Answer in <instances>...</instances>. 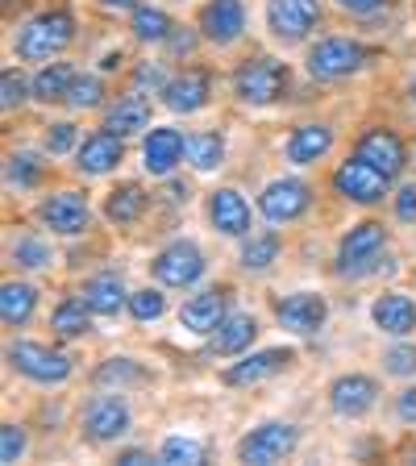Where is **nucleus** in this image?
I'll return each instance as SVG.
<instances>
[{"instance_id": "obj_1", "label": "nucleus", "mask_w": 416, "mask_h": 466, "mask_svg": "<svg viewBox=\"0 0 416 466\" xmlns=\"http://www.w3.org/2000/svg\"><path fill=\"white\" fill-rule=\"evenodd\" d=\"M71 38H76V17L67 9H46L17 29V58L46 63V58L63 55L71 46Z\"/></svg>"}, {"instance_id": "obj_2", "label": "nucleus", "mask_w": 416, "mask_h": 466, "mask_svg": "<svg viewBox=\"0 0 416 466\" xmlns=\"http://www.w3.org/2000/svg\"><path fill=\"white\" fill-rule=\"evenodd\" d=\"M233 92L242 105H275L288 92V67L275 58H246L242 67L233 71Z\"/></svg>"}, {"instance_id": "obj_3", "label": "nucleus", "mask_w": 416, "mask_h": 466, "mask_svg": "<svg viewBox=\"0 0 416 466\" xmlns=\"http://www.w3.org/2000/svg\"><path fill=\"white\" fill-rule=\"evenodd\" d=\"M296 450V425L288 420H267V425L250 429V433L238 441V458L250 466H271Z\"/></svg>"}, {"instance_id": "obj_4", "label": "nucleus", "mask_w": 416, "mask_h": 466, "mask_svg": "<svg viewBox=\"0 0 416 466\" xmlns=\"http://www.w3.org/2000/svg\"><path fill=\"white\" fill-rule=\"evenodd\" d=\"M9 362L17 375L34 379V383H63L71 375V359L63 350L38 346V341H13L9 346Z\"/></svg>"}, {"instance_id": "obj_5", "label": "nucleus", "mask_w": 416, "mask_h": 466, "mask_svg": "<svg viewBox=\"0 0 416 466\" xmlns=\"http://www.w3.org/2000/svg\"><path fill=\"white\" fill-rule=\"evenodd\" d=\"M383 242H388L383 225H375V221L354 225L338 246V271L341 275H367L379 262V254H383Z\"/></svg>"}, {"instance_id": "obj_6", "label": "nucleus", "mask_w": 416, "mask_h": 466, "mask_svg": "<svg viewBox=\"0 0 416 466\" xmlns=\"http://www.w3.org/2000/svg\"><path fill=\"white\" fill-rule=\"evenodd\" d=\"M388 184H391L388 175L375 171L370 163H362L359 155L346 158V163L333 171V192L346 196V200H354V204H379L383 196H388Z\"/></svg>"}, {"instance_id": "obj_7", "label": "nucleus", "mask_w": 416, "mask_h": 466, "mask_svg": "<svg viewBox=\"0 0 416 466\" xmlns=\"http://www.w3.org/2000/svg\"><path fill=\"white\" fill-rule=\"evenodd\" d=\"M309 204H312V187L304 179H271L259 196V213L271 225H288L309 213Z\"/></svg>"}, {"instance_id": "obj_8", "label": "nucleus", "mask_w": 416, "mask_h": 466, "mask_svg": "<svg viewBox=\"0 0 416 466\" xmlns=\"http://www.w3.org/2000/svg\"><path fill=\"white\" fill-rule=\"evenodd\" d=\"M367 63V50L350 38H325L312 46L309 55V76L312 79H346Z\"/></svg>"}, {"instance_id": "obj_9", "label": "nucleus", "mask_w": 416, "mask_h": 466, "mask_svg": "<svg viewBox=\"0 0 416 466\" xmlns=\"http://www.w3.org/2000/svg\"><path fill=\"white\" fill-rule=\"evenodd\" d=\"M325 317H330V304H325V296H317V291H291V296H283V300L275 304V320H279L288 333H296V338L320 333Z\"/></svg>"}, {"instance_id": "obj_10", "label": "nucleus", "mask_w": 416, "mask_h": 466, "mask_svg": "<svg viewBox=\"0 0 416 466\" xmlns=\"http://www.w3.org/2000/svg\"><path fill=\"white\" fill-rule=\"evenodd\" d=\"M204 275V254L196 242H171L155 254V279L163 288H192Z\"/></svg>"}, {"instance_id": "obj_11", "label": "nucleus", "mask_w": 416, "mask_h": 466, "mask_svg": "<svg viewBox=\"0 0 416 466\" xmlns=\"http://www.w3.org/2000/svg\"><path fill=\"white\" fill-rule=\"evenodd\" d=\"M320 17L317 0H267V29L279 42H300Z\"/></svg>"}, {"instance_id": "obj_12", "label": "nucleus", "mask_w": 416, "mask_h": 466, "mask_svg": "<svg viewBox=\"0 0 416 466\" xmlns=\"http://www.w3.org/2000/svg\"><path fill=\"white\" fill-rule=\"evenodd\" d=\"M379 400V383L370 375H341L330 383V408L338 417H367Z\"/></svg>"}, {"instance_id": "obj_13", "label": "nucleus", "mask_w": 416, "mask_h": 466, "mask_svg": "<svg viewBox=\"0 0 416 466\" xmlns=\"http://www.w3.org/2000/svg\"><path fill=\"white\" fill-rule=\"evenodd\" d=\"M291 362H296V354L283 346L275 350H259V354H246L242 362H233L229 370H225V383L229 388H254V383H262V379L279 375V370H288Z\"/></svg>"}, {"instance_id": "obj_14", "label": "nucleus", "mask_w": 416, "mask_h": 466, "mask_svg": "<svg viewBox=\"0 0 416 466\" xmlns=\"http://www.w3.org/2000/svg\"><path fill=\"white\" fill-rule=\"evenodd\" d=\"M184 155H188V142H184V134L171 129V126H155L150 134H146V142H142V163H146V171L155 175V179H167Z\"/></svg>"}, {"instance_id": "obj_15", "label": "nucleus", "mask_w": 416, "mask_h": 466, "mask_svg": "<svg viewBox=\"0 0 416 466\" xmlns=\"http://www.w3.org/2000/svg\"><path fill=\"white\" fill-rule=\"evenodd\" d=\"M84 433L92 441H117L129 433V408L121 396H96L84 412Z\"/></svg>"}, {"instance_id": "obj_16", "label": "nucleus", "mask_w": 416, "mask_h": 466, "mask_svg": "<svg viewBox=\"0 0 416 466\" xmlns=\"http://www.w3.org/2000/svg\"><path fill=\"white\" fill-rule=\"evenodd\" d=\"M38 217L46 221V229L63 233V238H76V233L87 229V217L92 213H87V200L79 192H55L42 200Z\"/></svg>"}, {"instance_id": "obj_17", "label": "nucleus", "mask_w": 416, "mask_h": 466, "mask_svg": "<svg viewBox=\"0 0 416 466\" xmlns=\"http://www.w3.org/2000/svg\"><path fill=\"white\" fill-rule=\"evenodd\" d=\"M208 92H213V79H208V71L192 67V71H179L175 79H167L163 87V105L171 108V113H200L204 105H208Z\"/></svg>"}, {"instance_id": "obj_18", "label": "nucleus", "mask_w": 416, "mask_h": 466, "mask_svg": "<svg viewBox=\"0 0 416 466\" xmlns=\"http://www.w3.org/2000/svg\"><path fill=\"white\" fill-rule=\"evenodd\" d=\"M246 29V9L242 0H213V5H204L200 13V34L213 46H229V42L242 38Z\"/></svg>"}, {"instance_id": "obj_19", "label": "nucleus", "mask_w": 416, "mask_h": 466, "mask_svg": "<svg viewBox=\"0 0 416 466\" xmlns=\"http://www.w3.org/2000/svg\"><path fill=\"white\" fill-rule=\"evenodd\" d=\"M359 158L362 163H370L375 171H383L388 179H396L400 171H404V142H400L391 129H383V126H375V129H367L362 134V142H359Z\"/></svg>"}, {"instance_id": "obj_20", "label": "nucleus", "mask_w": 416, "mask_h": 466, "mask_svg": "<svg viewBox=\"0 0 416 466\" xmlns=\"http://www.w3.org/2000/svg\"><path fill=\"white\" fill-rule=\"evenodd\" d=\"M208 221L225 238H246L250 233V204H246L242 192H233V187H217L208 196Z\"/></svg>"}, {"instance_id": "obj_21", "label": "nucleus", "mask_w": 416, "mask_h": 466, "mask_svg": "<svg viewBox=\"0 0 416 466\" xmlns=\"http://www.w3.org/2000/svg\"><path fill=\"white\" fill-rule=\"evenodd\" d=\"M121 158H126V146H121V137H117L113 129H100V134L84 137L76 150V167L84 175H108Z\"/></svg>"}, {"instance_id": "obj_22", "label": "nucleus", "mask_w": 416, "mask_h": 466, "mask_svg": "<svg viewBox=\"0 0 416 466\" xmlns=\"http://www.w3.org/2000/svg\"><path fill=\"white\" fill-rule=\"evenodd\" d=\"M225 317H229V312H225V291H217V288L192 296V300L179 309V325L192 329V333H200V338H213V329Z\"/></svg>"}, {"instance_id": "obj_23", "label": "nucleus", "mask_w": 416, "mask_h": 466, "mask_svg": "<svg viewBox=\"0 0 416 466\" xmlns=\"http://www.w3.org/2000/svg\"><path fill=\"white\" fill-rule=\"evenodd\" d=\"M370 317H375V325L383 333H391V338H408V333L416 329V304L404 291H383L375 300V309H370Z\"/></svg>"}, {"instance_id": "obj_24", "label": "nucleus", "mask_w": 416, "mask_h": 466, "mask_svg": "<svg viewBox=\"0 0 416 466\" xmlns=\"http://www.w3.org/2000/svg\"><path fill=\"white\" fill-rule=\"evenodd\" d=\"M254 338H259V320H254L250 312H233V317H225L221 325L213 329V354L233 359V354L250 350Z\"/></svg>"}, {"instance_id": "obj_25", "label": "nucleus", "mask_w": 416, "mask_h": 466, "mask_svg": "<svg viewBox=\"0 0 416 466\" xmlns=\"http://www.w3.org/2000/svg\"><path fill=\"white\" fill-rule=\"evenodd\" d=\"M84 300L96 317H117L121 309H129V291L113 271H105V275H96V279L84 283Z\"/></svg>"}, {"instance_id": "obj_26", "label": "nucleus", "mask_w": 416, "mask_h": 466, "mask_svg": "<svg viewBox=\"0 0 416 466\" xmlns=\"http://www.w3.org/2000/svg\"><path fill=\"white\" fill-rule=\"evenodd\" d=\"M330 150H333V129L330 126H300L296 134L288 137V158L296 167L320 163Z\"/></svg>"}, {"instance_id": "obj_27", "label": "nucleus", "mask_w": 416, "mask_h": 466, "mask_svg": "<svg viewBox=\"0 0 416 466\" xmlns=\"http://www.w3.org/2000/svg\"><path fill=\"white\" fill-rule=\"evenodd\" d=\"M146 126H150V105H146V96H137V92L121 96L113 108H108V116H105V129H113L117 137L142 134Z\"/></svg>"}, {"instance_id": "obj_28", "label": "nucleus", "mask_w": 416, "mask_h": 466, "mask_svg": "<svg viewBox=\"0 0 416 466\" xmlns=\"http://www.w3.org/2000/svg\"><path fill=\"white\" fill-rule=\"evenodd\" d=\"M34 309H38V288L34 283H5L0 288V317H5V325L9 329H17V325H25L29 317H34Z\"/></svg>"}, {"instance_id": "obj_29", "label": "nucleus", "mask_w": 416, "mask_h": 466, "mask_svg": "<svg viewBox=\"0 0 416 466\" xmlns=\"http://www.w3.org/2000/svg\"><path fill=\"white\" fill-rule=\"evenodd\" d=\"M71 79H76V71L67 67V63H46V67L34 76V100H42V105H58V100H67L71 92Z\"/></svg>"}, {"instance_id": "obj_30", "label": "nucleus", "mask_w": 416, "mask_h": 466, "mask_svg": "<svg viewBox=\"0 0 416 466\" xmlns=\"http://www.w3.org/2000/svg\"><path fill=\"white\" fill-rule=\"evenodd\" d=\"M142 213H146V192L137 184H121V187H113V192H108L105 217L113 225H134Z\"/></svg>"}, {"instance_id": "obj_31", "label": "nucleus", "mask_w": 416, "mask_h": 466, "mask_svg": "<svg viewBox=\"0 0 416 466\" xmlns=\"http://www.w3.org/2000/svg\"><path fill=\"white\" fill-rule=\"evenodd\" d=\"M92 317H96V312L87 309V300H79V296H67V300L55 309L50 325H55L58 338H84V333L92 329Z\"/></svg>"}, {"instance_id": "obj_32", "label": "nucleus", "mask_w": 416, "mask_h": 466, "mask_svg": "<svg viewBox=\"0 0 416 466\" xmlns=\"http://www.w3.org/2000/svg\"><path fill=\"white\" fill-rule=\"evenodd\" d=\"M129 29H134L137 42H167L171 38V17L155 5H134V17H129Z\"/></svg>"}, {"instance_id": "obj_33", "label": "nucleus", "mask_w": 416, "mask_h": 466, "mask_svg": "<svg viewBox=\"0 0 416 466\" xmlns=\"http://www.w3.org/2000/svg\"><path fill=\"white\" fill-rule=\"evenodd\" d=\"M225 158V142L217 134H196L188 137V163L196 167V171H217Z\"/></svg>"}, {"instance_id": "obj_34", "label": "nucleus", "mask_w": 416, "mask_h": 466, "mask_svg": "<svg viewBox=\"0 0 416 466\" xmlns=\"http://www.w3.org/2000/svg\"><path fill=\"white\" fill-rule=\"evenodd\" d=\"M158 462L163 466H200L204 446L196 441V437H167L163 450H158Z\"/></svg>"}, {"instance_id": "obj_35", "label": "nucleus", "mask_w": 416, "mask_h": 466, "mask_svg": "<svg viewBox=\"0 0 416 466\" xmlns=\"http://www.w3.org/2000/svg\"><path fill=\"white\" fill-rule=\"evenodd\" d=\"M275 258H279V238H275V233H259V238H250V242L242 246L246 271H267Z\"/></svg>"}, {"instance_id": "obj_36", "label": "nucleus", "mask_w": 416, "mask_h": 466, "mask_svg": "<svg viewBox=\"0 0 416 466\" xmlns=\"http://www.w3.org/2000/svg\"><path fill=\"white\" fill-rule=\"evenodd\" d=\"M100 100H105V84H100V76H76L63 105L76 108V113H84V108H96Z\"/></svg>"}, {"instance_id": "obj_37", "label": "nucleus", "mask_w": 416, "mask_h": 466, "mask_svg": "<svg viewBox=\"0 0 416 466\" xmlns=\"http://www.w3.org/2000/svg\"><path fill=\"white\" fill-rule=\"evenodd\" d=\"M42 175V163L38 155H29V150H17V155H9V167H5V179H9V187H34Z\"/></svg>"}, {"instance_id": "obj_38", "label": "nucleus", "mask_w": 416, "mask_h": 466, "mask_svg": "<svg viewBox=\"0 0 416 466\" xmlns=\"http://www.w3.org/2000/svg\"><path fill=\"white\" fill-rule=\"evenodd\" d=\"M167 312V296L158 288H142V291H129V317L134 320H158Z\"/></svg>"}, {"instance_id": "obj_39", "label": "nucleus", "mask_w": 416, "mask_h": 466, "mask_svg": "<svg viewBox=\"0 0 416 466\" xmlns=\"http://www.w3.org/2000/svg\"><path fill=\"white\" fill-rule=\"evenodd\" d=\"M9 254H13V262H17V267H29V271L50 267V246L42 242V238H17Z\"/></svg>"}, {"instance_id": "obj_40", "label": "nucleus", "mask_w": 416, "mask_h": 466, "mask_svg": "<svg viewBox=\"0 0 416 466\" xmlns=\"http://www.w3.org/2000/svg\"><path fill=\"white\" fill-rule=\"evenodd\" d=\"M25 96H34V87H29L17 71H5V76H0V108L13 113V108L25 105Z\"/></svg>"}, {"instance_id": "obj_41", "label": "nucleus", "mask_w": 416, "mask_h": 466, "mask_svg": "<svg viewBox=\"0 0 416 466\" xmlns=\"http://www.w3.org/2000/svg\"><path fill=\"white\" fill-rule=\"evenodd\" d=\"M137 379H142V370L129 359H108L105 367L96 370V383H117V388H121V383H137Z\"/></svg>"}, {"instance_id": "obj_42", "label": "nucleus", "mask_w": 416, "mask_h": 466, "mask_svg": "<svg viewBox=\"0 0 416 466\" xmlns=\"http://www.w3.org/2000/svg\"><path fill=\"white\" fill-rule=\"evenodd\" d=\"M21 454H25V433H21V425H5L0 429V462L13 466Z\"/></svg>"}, {"instance_id": "obj_43", "label": "nucleus", "mask_w": 416, "mask_h": 466, "mask_svg": "<svg viewBox=\"0 0 416 466\" xmlns=\"http://www.w3.org/2000/svg\"><path fill=\"white\" fill-rule=\"evenodd\" d=\"M71 146H76V126H71V121L50 126V134H46V150H50V155H67Z\"/></svg>"}, {"instance_id": "obj_44", "label": "nucleus", "mask_w": 416, "mask_h": 466, "mask_svg": "<svg viewBox=\"0 0 416 466\" xmlns=\"http://www.w3.org/2000/svg\"><path fill=\"white\" fill-rule=\"evenodd\" d=\"M383 362H388V375H416V350L412 346H396Z\"/></svg>"}, {"instance_id": "obj_45", "label": "nucleus", "mask_w": 416, "mask_h": 466, "mask_svg": "<svg viewBox=\"0 0 416 466\" xmlns=\"http://www.w3.org/2000/svg\"><path fill=\"white\" fill-rule=\"evenodd\" d=\"M396 217L400 221H416V184H404L396 192Z\"/></svg>"}, {"instance_id": "obj_46", "label": "nucleus", "mask_w": 416, "mask_h": 466, "mask_svg": "<svg viewBox=\"0 0 416 466\" xmlns=\"http://www.w3.org/2000/svg\"><path fill=\"white\" fill-rule=\"evenodd\" d=\"M137 87H167V79H163V67L158 63H146V67H137Z\"/></svg>"}, {"instance_id": "obj_47", "label": "nucleus", "mask_w": 416, "mask_h": 466, "mask_svg": "<svg viewBox=\"0 0 416 466\" xmlns=\"http://www.w3.org/2000/svg\"><path fill=\"white\" fill-rule=\"evenodd\" d=\"M400 417L408 420V425H416V388H408V391H400Z\"/></svg>"}, {"instance_id": "obj_48", "label": "nucleus", "mask_w": 416, "mask_h": 466, "mask_svg": "<svg viewBox=\"0 0 416 466\" xmlns=\"http://www.w3.org/2000/svg\"><path fill=\"white\" fill-rule=\"evenodd\" d=\"M341 9H350V13H375L383 0H338Z\"/></svg>"}, {"instance_id": "obj_49", "label": "nucleus", "mask_w": 416, "mask_h": 466, "mask_svg": "<svg viewBox=\"0 0 416 466\" xmlns=\"http://www.w3.org/2000/svg\"><path fill=\"white\" fill-rule=\"evenodd\" d=\"M117 462L121 466H142V462H150V454H146V450H126V454H117Z\"/></svg>"}, {"instance_id": "obj_50", "label": "nucleus", "mask_w": 416, "mask_h": 466, "mask_svg": "<svg viewBox=\"0 0 416 466\" xmlns=\"http://www.w3.org/2000/svg\"><path fill=\"white\" fill-rule=\"evenodd\" d=\"M105 9H134V0H100Z\"/></svg>"}, {"instance_id": "obj_51", "label": "nucleus", "mask_w": 416, "mask_h": 466, "mask_svg": "<svg viewBox=\"0 0 416 466\" xmlns=\"http://www.w3.org/2000/svg\"><path fill=\"white\" fill-rule=\"evenodd\" d=\"M412 100H416V84H412Z\"/></svg>"}]
</instances>
